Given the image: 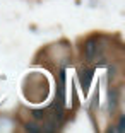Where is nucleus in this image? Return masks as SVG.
<instances>
[{
	"label": "nucleus",
	"mask_w": 125,
	"mask_h": 133,
	"mask_svg": "<svg viewBox=\"0 0 125 133\" xmlns=\"http://www.w3.org/2000/svg\"><path fill=\"white\" fill-rule=\"evenodd\" d=\"M81 80H82V85H87L91 82V72L89 70H84L81 74Z\"/></svg>",
	"instance_id": "f03ea898"
},
{
	"label": "nucleus",
	"mask_w": 125,
	"mask_h": 133,
	"mask_svg": "<svg viewBox=\"0 0 125 133\" xmlns=\"http://www.w3.org/2000/svg\"><path fill=\"white\" fill-rule=\"evenodd\" d=\"M86 53H87V58H96L99 56V46L96 41H89L86 46Z\"/></svg>",
	"instance_id": "f257e3e1"
}]
</instances>
